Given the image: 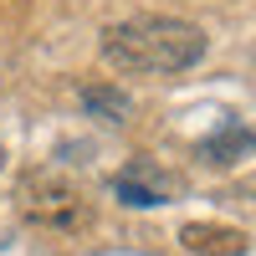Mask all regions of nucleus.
<instances>
[{"label": "nucleus", "instance_id": "nucleus-5", "mask_svg": "<svg viewBox=\"0 0 256 256\" xmlns=\"http://www.w3.org/2000/svg\"><path fill=\"white\" fill-rule=\"evenodd\" d=\"M256 148V134L251 128H241V123H226L220 134H210L205 144H200V159L205 164H236V159H246Z\"/></svg>", "mask_w": 256, "mask_h": 256}, {"label": "nucleus", "instance_id": "nucleus-3", "mask_svg": "<svg viewBox=\"0 0 256 256\" xmlns=\"http://www.w3.org/2000/svg\"><path fill=\"white\" fill-rule=\"evenodd\" d=\"M180 246L190 256H246L251 236L236 226H220V220H184L180 226Z\"/></svg>", "mask_w": 256, "mask_h": 256}, {"label": "nucleus", "instance_id": "nucleus-7", "mask_svg": "<svg viewBox=\"0 0 256 256\" xmlns=\"http://www.w3.org/2000/svg\"><path fill=\"white\" fill-rule=\"evenodd\" d=\"M0 164H6V148H0Z\"/></svg>", "mask_w": 256, "mask_h": 256}, {"label": "nucleus", "instance_id": "nucleus-6", "mask_svg": "<svg viewBox=\"0 0 256 256\" xmlns=\"http://www.w3.org/2000/svg\"><path fill=\"white\" fill-rule=\"evenodd\" d=\"M82 102H88V113H98V118H108V123H123L128 118V98L118 92V88H108V82H88L82 88Z\"/></svg>", "mask_w": 256, "mask_h": 256}, {"label": "nucleus", "instance_id": "nucleus-2", "mask_svg": "<svg viewBox=\"0 0 256 256\" xmlns=\"http://www.w3.org/2000/svg\"><path fill=\"white\" fill-rule=\"evenodd\" d=\"M16 210H20L26 226L52 230V236H77V230L92 226V200L82 195L72 180L52 174V169H31V174L16 184Z\"/></svg>", "mask_w": 256, "mask_h": 256}, {"label": "nucleus", "instance_id": "nucleus-1", "mask_svg": "<svg viewBox=\"0 0 256 256\" xmlns=\"http://www.w3.org/2000/svg\"><path fill=\"white\" fill-rule=\"evenodd\" d=\"M205 56V31L180 16H128L102 26V62L134 77H169Z\"/></svg>", "mask_w": 256, "mask_h": 256}, {"label": "nucleus", "instance_id": "nucleus-4", "mask_svg": "<svg viewBox=\"0 0 256 256\" xmlns=\"http://www.w3.org/2000/svg\"><path fill=\"white\" fill-rule=\"evenodd\" d=\"M169 190H174V184H169V174H164V169H154V164H144V159L128 164L123 174L113 180V195H118L123 205H134V210H154V205H164Z\"/></svg>", "mask_w": 256, "mask_h": 256}]
</instances>
